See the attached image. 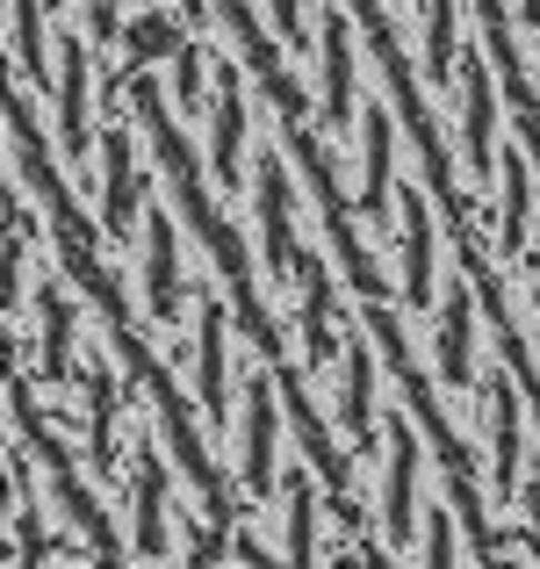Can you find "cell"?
I'll return each mask as SVG.
<instances>
[{
  "instance_id": "cell-20",
  "label": "cell",
  "mask_w": 540,
  "mask_h": 569,
  "mask_svg": "<svg viewBox=\"0 0 540 569\" xmlns=\"http://www.w3.org/2000/svg\"><path fill=\"white\" fill-rule=\"evenodd\" d=\"M353 116V29L347 14H324V123H347Z\"/></svg>"
},
{
  "instance_id": "cell-7",
  "label": "cell",
  "mask_w": 540,
  "mask_h": 569,
  "mask_svg": "<svg viewBox=\"0 0 540 569\" xmlns=\"http://www.w3.org/2000/svg\"><path fill=\"white\" fill-rule=\"evenodd\" d=\"M202 289V325H194V382H202V426L223 432L231 426V382H223V325H231V310H223V296H209V281H194Z\"/></svg>"
},
{
  "instance_id": "cell-8",
  "label": "cell",
  "mask_w": 540,
  "mask_h": 569,
  "mask_svg": "<svg viewBox=\"0 0 540 569\" xmlns=\"http://www.w3.org/2000/svg\"><path fill=\"white\" fill-rule=\"evenodd\" d=\"M101 159H109L101 238H109V246H130V223H138V194L152 188V173H138V152H130V123H109V138H101Z\"/></svg>"
},
{
  "instance_id": "cell-5",
  "label": "cell",
  "mask_w": 540,
  "mask_h": 569,
  "mask_svg": "<svg viewBox=\"0 0 540 569\" xmlns=\"http://www.w3.org/2000/svg\"><path fill=\"white\" fill-rule=\"evenodd\" d=\"M260 252H267V281L289 289L296 281V238H289V173H281V144L260 138Z\"/></svg>"
},
{
  "instance_id": "cell-29",
  "label": "cell",
  "mask_w": 540,
  "mask_h": 569,
  "mask_svg": "<svg viewBox=\"0 0 540 569\" xmlns=\"http://www.w3.org/2000/svg\"><path fill=\"white\" fill-rule=\"evenodd\" d=\"M231 556H238V562H267V541H260V533H238Z\"/></svg>"
},
{
  "instance_id": "cell-22",
  "label": "cell",
  "mask_w": 540,
  "mask_h": 569,
  "mask_svg": "<svg viewBox=\"0 0 540 569\" xmlns=\"http://www.w3.org/2000/svg\"><path fill=\"white\" fill-rule=\"evenodd\" d=\"M318 469H289V548H281L289 562H318Z\"/></svg>"
},
{
  "instance_id": "cell-14",
  "label": "cell",
  "mask_w": 540,
  "mask_h": 569,
  "mask_svg": "<svg viewBox=\"0 0 540 569\" xmlns=\"http://www.w3.org/2000/svg\"><path fill=\"white\" fill-rule=\"evenodd\" d=\"M476 274L461 267V281L447 289V303H440V347H432V361H440V382L447 389H469L476 382V361H469V318H476Z\"/></svg>"
},
{
  "instance_id": "cell-12",
  "label": "cell",
  "mask_w": 540,
  "mask_h": 569,
  "mask_svg": "<svg viewBox=\"0 0 540 569\" xmlns=\"http://www.w3.org/2000/svg\"><path fill=\"white\" fill-rule=\"evenodd\" d=\"M374 347L382 339L347 332V397H339V426L353 440V461H368V469H374Z\"/></svg>"
},
{
  "instance_id": "cell-25",
  "label": "cell",
  "mask_w": 540,
  "mask_h": 569,
  "mask_svg": "<svg viewBox=\"0 0 540 569\" xmlns=\"http://www.w3.org/2000/svg\"><path fill=\"white\" fill-rule=\"evenodd\" d=\"M180 43H188V37H180V29H173V14H159V8H144V14H138V22H123V51H130V58H123V66H130V72H138V66H152V58H159V51H167V58H173V51H180Z\"/></svg>"
},
{
  "instance_id": "cell-24",
  "label": "cell",
  "mask_w": 540,
  "mask_h": 569,
  "mask_svg": "<svg viewBox=\"0 0 540 569\" xmlns=\"http://www.w3.org/2000/svg\"><path fill=\"white\" fill-rule=\"evenodd\" d=\"M37 310H43V361H37V382H58L72 376V310L58 289H37Z\"/></svg>"
},
{
  "instance_id": "cell-31",
  "label": "cell",
  "mask_w": 540,
  "mask_h": 569,
  "mask_svg": "<svg viewBox=\"0 0 540 569\" xmlns=\"http://www.w3.org/2000/svg\"><path fill=\"white\" fill-rule=\"evenodd\" d=\"M519 22H527V29H540V0H519Z\"/></svg>"
},
{
  "instance_id": "cell-23",
  "label": "cell",
  "mask_w": 540,
  "mask_h": 569,
  "mask_svg": "<svg viewBox=\"0 0 540 569\" xmlns=\"http://www.w3.org/2000/svg\"><path fill=\"white\" fill-rule=\"evenodd\" d=\"M8 29H14V80L43 87V80H51V51H43V0H14Z\"/></svg>"
},
{
  "instance_id": "cell-1",
  "label": "cell",
  "mask_w": 540,
  "mask_h": 569,
  "mask_svg": "<svg viewBox=\"0 0 540 569\" xmlns=\"http://www.w3.org/2000/svg\"><path fill=\"white\" fill-rule=\"evenodd\" d=\"M144 123V138L159 144V167L173 173V188H180V209H188V223H194V238H202L209 252H217V267H223V281H231V303H238V325L252 332V347L274 361L281 353V332H274V318H267V303H260V289H252V267H246V238L231 231V223L217 217V209L202 202V167H194V152L180 144V130H173V116H167V101H159V87L152 80H138V109H130Z\"/></svg>"
},
{
  "instance_id": "cell-27",
  "label": "cell",
  "mask_w": 540,
  "mask_h": 569,
  "mask_svg": "<svg viewBox=\"0 0 540 569\" xmlns=\"http://www.w3.org/2000/svg\"><path fill=\"white\" fill-rule=\"evenodd\" d=\"M418 556H426V562H454V556H461V541H454V519H447L440 505L426 512V548H418Z\"/></svg>"
},
{
  "instance_id": "cell-10",
  "label": "cell",
  "mask_w": 540,
  "mask_h": 569,
  "mask_svg": "<svg viewBox=\"0 0 540 569\" xmlns=\"http://www.w3.org/2000/svg\"><path fill=\"white\" fill-rule=\"evenodd\" d=\"M296 289H303V368L318 382L332 368V353H347V339H332V325H324V310H332V267L303 246H296Z\"/></svg>"
},
{
  "instance_id": "cell-6",
  "label": "cell",
  "mask_w": 540,
  "mask_h": 569,
  "mask_svg": "<svg viewBox=\"0 0 540 569\" xmlns=\"http://www.w3.org/2000/svg\"><path fill=\"white\" fill-rule=\"evenodd\" d=\"M397 123H403V116L382 109V101L360 109V167H368V173H360L353 217L374 223V238H382V223H389V159H397Z\"/></svg>"
},
{
  "instance_id": "cell-11",
  "label": "cell",
  "mask_w": 540,
  "mask_h": 569,
  "mask_svg": "<svg viewBox=\"0 0 540 569\" xmlns=\"http://www.w3.org/2000/svg\"><path fill=\"white\" fill-rule=\"evenodd\" d=\"M130 461H138V562H167V461H159V440L152 426H138V440H130Z\"/></svg>"
},
{
  "instance_id": "cell-28",
  "label": "cell",
  "mask_w": 540,
  "mask_h": 569,
  "mask_svg": "<svg viewBox=\"0 0 540 569\" xmlns=\"http://www.w3.org/2000/svg\"><path fill=\"white\" fill-rule=\"evenodd\" d=\"M274 29L296 43V51H310V22H303V0H274Z\"/></svg>"
},
{
  "instance_id": "cell-17",
  "label": "cell",
  "mask_w": 540,
  "mask_h": 569,
  "mask_svg": "<svg viewBox=\"0 0 540 569\" xmlns=\"http://www.w3.org/2000/svg\"><path fill=\"white\" fill-rule=\"evenodd\" d=\"M144 310H152V325H173L180 318V267H173V223H167V209H152V223H144Z\"/></svg>"
},
{
  "instance_id": "cell-2",
  "label": "cell",
  "mask_w": 540,
  "mask_h": 569,
  "mask_svg": "<svg viewBox=\"0 0 540 569\" xmlns=\"http://www.w3.org/2000/svg\"><path fill=\"white\" fill-rule=\"evenodd\" d=\"M289 418V403H281V368L252 361L246 368V432H238V483H246L252 505L274 498V426Z\"/></svg>"
},
{
  "instance_id": "cell-19",
  "label": "cell",
  "mask_w": 540,
  "mask_h": 569,
  "mask_svg": "<svg viewBox=\"0 0 540 569\" xmlns=\"http://www.w3.org/2000/svg\"><path fill=\"white\" fill-rule=\"evenodd\" d=\"M116 403H123V389H116L109 361H94L87 368V455L101 476H116Z\"/></svg>"
},
{
  "instance_id": "cell-30",
  "label": "cell",
  "mask_w": 540,
  "mask_h": 569,
  "mask_svg": "<svg viewBox=\"0 0 540 569\" xmlns=\"http://www.w3.org/2000/svg\"><path fill=\"white\" fill-rule=\"evenodd\" d=\"M527 303H533V347H540V246H533V289H527Z\"/></svg>"
},
{
  "instance_id": "cell-9",
  "label": "cell",
  "mask_w": 540,
  "mask_h": 569,
  "mask_svg": "<svg viewBox=\"0 0 540 569\" xmlns=\"http://www.w3.org/2000/svg\"><path fill=\"white\" fill-rule=\"evenodd\" d=\"M519 389H527V382L512 376V361L483 382V397H490V455H498V461H490V498H498V505L519 498Z\"/></svg>"
},
{
  "instance_id": "cell-15",
  "label": "cell",
  "mask_w": 540,
  "mask_h": 569,
  "mask_svg": "<svg viewBox=\"0 0 540 569\" xmlns=\"http://www.w3.org/2000/svg\"><path fill=\"white\" fill-rule=\"evenodd\" d=\"M238 144H246V87H238V66H217V130H209V181L217 188L246 181L238 173Z\"/></svg>"
},
{
  "instance_id": "cell-4",
  "label": "cell",
  "mask_w": 540,
  "mask_h": 569,
  "mask_svg": "<svg viewBox=\"0 0 540 569\" xmlns=\"http://www.w3.org/2000/svg\"><path fill=\"white\" fill-rule=\"evenodd\" d=\"M469 66H461V144H469V181L490 188V152H498V94H490V72H498V58L483 51H461Z\"/></svg>"
},
{
  "instance_id": "cell-16",
  "label": "cell",
  "mask_w": 540,
  "mask_h": 569,
  "mask_svg": "<svg viewBox=\"0 0 540 569\" xmlns=\"http://www.w3.org/2000/svg\"><path fill=\"white\" fill-rule=\"evenodd\" d=\"M411 476H418V432L403 418H389V483H382V533L389 541H411Z\"/></svg>"
},
{
  "instance_id": "cell-18",
  "label": "cell",
  "mask_w": 540,
  "mask_h": 569,
  "mask_svg": "<svg viewBox=\"0 0 540 569\" xmlns=\"http://www.w3.org/2000/svg\"><path fill=\"white\" fill-rule=\"evenodd\" d=\"M498 246L504 252H527L533 246V231H527V202H533V167H527V152L519 144H504L498 152Z\"/></svg>"
},
{
  "instance_id": "cell-13",
  "label": "cell",
  "mask_w": 540,
  "mask_h": 569,
  "mask_svg": "<svg viewBox=\"0 0 540 569\" xmlns=\"http://www.w3.org/2000/svg\"><path fill=\"white\" fill-rule=\"evenodd\" d=\"M432 188L403 194V310L432 318Z\"/></svg>"
},
{
  "instance_id": "cell-3",
  "label": "cell",
  "mask_w": 540,
  "mask_h": 569,
  "mask_svg": "<svg viewBox=\"0 0 540 569\" xmlns=\"http://www.w3.org/2000/svg\"><path fill=\"white\" fill-rule=\"evenodd\" d=\"M94 29H66L58 37V144H66V167L80 173V194H87V144H94V116H87V58H94Z\"/></svg>"
},
{
  "instance_id": "cell-26",
  "label": "cell",
  "mask_w": 540,
  "mask_h": 569,
  "mask_svg": "<svg viewBox=\"0 0 540 569\" xmlns=\"http://www.w3.org/2000/svg\"><path fill=\"white\" fill-rule=\"evenodd\" d=\"M454 0H426V72H432V94H447L454 80Z\"/></svg>"
},
{
  "instance_id": "cell-21",
  "label": "cell",
  "mask_w": 540,
  "mask_h": 569,
  "mask_svg": "<svg viewBox=\"0 0 540 569\" xmlns=\"http://www.w3.org/2000/svg\"><path fill=\"white\" fill-rule=\"evenodd\" d=\"M209 72H217V43H209L202 29H188V43L173 51V116L202 123V80Z\"/></svg>"
}]
</instances>
